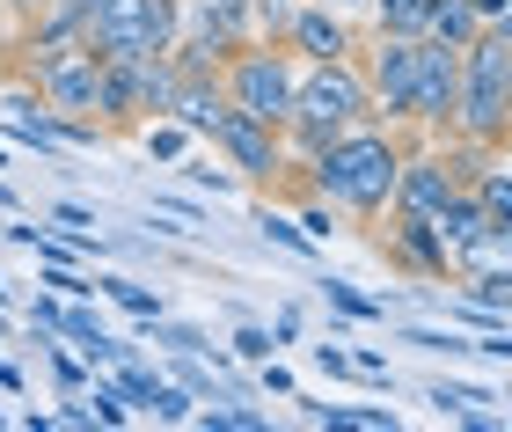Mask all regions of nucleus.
I'll return each mask as SVG.
<instances>
[{"label":"nucleus","instance_id":"obj_3","mask_svg":"<svg viewBox=\"0 0 512 432\" xmlns=\"http://www.w3.org/2000/svg\"><path fill=\"white\" fill-rule=\"evenodd\" d=\"M88 8V52L103 59H147V52H176V0H81Z\"/></svg>","mask_w":512,"mask_h":432},{"label":"nucleus","instance_id":"obj_38","mask_svg":"<svg viewBox=\"0 0 512 432\" xmlns=\"http://www.w3.org/2000/svg\"><path fill=\"white\" fill-rule=\"evenodd\" d=\"M505 8H512V0H476V15H483V30H491V22H498Z\"/></svg>","mask_w":512,"mask_h":432},{"label":"nucleus","instance_id":"obj_18","mask_svg":"<svg viewBox=\"0 0 512 432\" xmlns=\"http://www.w3.org/2000/svg\"><path fill=\"white\" fill-rule=\"evenodd\" d=\"M286 30H293V44H300V52H315V59H344V52H352V44H344V30H337V22L322 15V8L293 15Z\"/></svg>","mask_w":512,"mask_h":432},{"label":"nucleus","instance_id":"obj_5","mask_svg":"<svg viewBox=\"0 0 512 432\" xmlns=\"http://www.w3.org/2000/svg\"><path fill=\"white\" fill-rule=\"evenodd\" d=\"M374 103V88H366L344 59H315L308 81H293V118H322V125H352L359 110Z\"/></svg>","mask_w":512,"mask_h":432},{"label":"nucleus","instance_id":"obj_7","mask_svg":"<svg viewBox=\"0 0 512 432\" xmlns=\"http://www.w3.org/2000/svg\"><path fill=\"white\" fill-rule=\"evenodd\" d=\"M454 96H461V52L425 37L417 44V88H410V118L425 125H454Z\"/></svg>","mask_w":512,"mask_h":432},{"label":"nucleus","instance_id":"obj_33","mask_svg":"<svg viewBox=\"0 0 512 432\" xmlns=\"http://www.w3.org/2000/svg\"><path fill=\"white\" fill-rule=\"evenodd\" d=\"M235 359H271V330L264 323H242L235 330Z\"/></svg>","mask_w":512,"mask_h":432},{"label":"nucleus","instance_id":"obj_9","mask_svg":"<svg viewBox=\"0 0 512 432\" xmlns=\"http://www.w3.org/2000/svg\"><path fill=\"white\" fill-rule=\"evenodd\" d=\"M213 147L235 154V169H242V176H278V140H271V125H264V118H249V110H235V103H227V118H220V132H213Z\"/></svg>","mask_w":512,"mask_h":432},{"label":"nucleus","instance_id":"obj_35","mask_svg":"<svg viewBox=\"0 0 512 432\" xmlns=\"http://www.w3.org/2000/svg\"><path fill=\"white\" fill-rule=\"evenodd\" d=\"M52 220H59V227H74V235H96V213H88V206H74V198H59V206H52Z\"/></svg>","mask_w":512,"mask_h":432},{"label":"nucleus","instance_id":"obj_42","mask_svg":"<svg viewBox=\"0 0 512 432\" xmlns=\"http://www.w3.org/2000/svg\"><path fill=\"white\" fill-rule=\"evenodd\" d=\"M15 8H30V15H37V8H52V0H15Z\"/></svg>","mask_w":512,"mask_h":432},{"label":"nucleus","instance_id":"obj_27","mask_svg":"<svg viewBox=\"0 0 512 432\" xmlns=\"http://www.w3.org/2000/svg\"><path fill=\"white\" fill-rule=\"evenodd\" d=\"M37 286H52V293H66V301H81V293H96V279H81L66 257H44V279Z\"/></svg>","mask_w":512,"mask_h":432},{"label":"nucleus","instance_id":"obj_37","mask_svg":"<svg viewBox=\"0 0 512 432\" xmlns=\"http://www.w3.org/2000/svg\"><path fill=\"white\" fill-rule=\"evenodd\" d=\"M264 389H271V396H286V403H293V374H286V367H264Z\"/></svg>","mask_w":512,"mask_h":432},{"label":"nucleus","instance_id":"obj_39","mask_svg":"<svg viewBox=\"0 0 512 432\" xmlns=\"http://www.w3.org/2000/svg\"><path fill=\"white\" fill-rule=\"evenodd\" d=\"M0 389H22V367H15V359H0Z\"/></svg>","mask_w":512,"mask_h":432},{"label":"nucleus","instance_id":"obj_1","mask_svg":"<svg viewBox=\"0 0 512 432\" xmlns=\"http://www.w3.org/2000/svg\"><path fill=\"white\" fill-rule=\"evenodd\" d=\"M395 176H403V154H395L381 132H337V140L315 154V191L337 198V206H352V213H381L395 198Z\"/></svg>","mask_w":512,"mask_h":432},{"label":"nucleus","instance_id":"obj_14","mask_svg":"<svg viewBox=\"0 0 512 432\" xmlns=\"http://www.w3.org/2000/svg\"><path fill=\"white\" fill-rule=\"evenodd\" d=\"M454 257L469 264V279H491V286H512V235H505V227H483V235H476V242H461Z\"/></svg>","mask_w":512,"mask_h":432},{"label":"nucleus","instance_id":"obj_36","mask_svg":"<svg viewBox=\"0 0 512 432\" xmlns=\"http://www.w3.org/2000/svg\"><path fill=\"white\" fill-rule=\"evenodd\" d=\"M315 367H322V374H352V352H330V345H315Z\"/></svg>","mask_w":512,"mask_h":432},{"label":"nucleus","instance_id":"obj_22","mask_svg":"<svg viewBox=\"0 0 512 432\" xmlns=\"http://www.w3.org/2000/svg\"><path fill=\"white\" fill-rule=\"evenodd\" d=\"M205 432H264L271 418L264 411H249V403H213V411H191Z\"/></svg>","mask_w":512,"mask_h":432},{"label":"nucleus","instance_id":"obj_26","mask_svg":"<svg viewBox=\"0 0 512 432\" xmlns=\"http://www.w3.org/2000/svg\"><path fill=\"white\" fill-rule=\"evenodd\" d=\"M256 235H264V242H278V249H293V257H315V242H308V227H300V220L256 213Z\"/></svg>","mask_w":512,"mask_h":432},{"label":"nucleus","instance_id":"obj_8","mask_svg":"<svg viewBox=\"0 0 512 432\" xmlns=\"http://www.w3.org/2000/svg\"><path fill=\"white\" fill-rule=\"evenodd\" d=\"M249 15H256V0H198V8H191V30H183V44H191V52H205V59L242 52Z\"/></svg>","mask_w":512,"mask_h":432},{"label":"nucleus","instance_id":"obj_43","mask_svg":"<svg viewBox=\"0 0 512 432\" xmlns=\"http://www.w3.org/2000/svg\"><path fill=\"white\" fill-rule=\"evenodd\" d=\"M0 337H8V323H0Z\"/></svg>","mask_w":512,"mask_h":432},{"label":"nucleus","instance_id":"obj_11","mask_svg":"<svg viewBox=\"0 0 512 432\" xmlns=\"http://www.w3.org/2000/svg\"><path fill=\"white\" fill-rule=\"evenodd\" d=\"M454 191H461V184L447 176V162H439V154H425V162H403V176H395V198H388V206H395V213H425V220H432Z\"/></svg>","mask_w":512,"mask_h":432},{"label":"nucleus","instance_id":"obj_10","mask_svg":"<svg viewBox=\"0 0 512 432\" xmlns=\"http://www.w3.org/2000/svg\"><path fill=\"white\" fill-rule=\"evenodd\" d=\"M417 44L425 37H381L374 52V103L388 118H410V88H417Z\"/></svg>","mask_w":512,"mask_h":432},{"label":"nucleus","instance_id":"obj_20","mask_svg":"<svg viewBox=\"0 0 512 432\" xmlns=\"http://www.w3.org/2000/svg\"><path fill=\"white\" fill-rule=\"evenodd\" d=\"M110 389H118L125 403H132V411H147V403H154V389H161V381L147 374V367H139V359L125 352V359H110Z\"/></svg>","mask_w":512,"mask_h":432},{"label":"nucleus","instance_id":"obj_23","mask_svg":"<svg viewBox=\"0 0 512 432\" xmlns=\"http://www.w3.org/2000/svg\"><path fill=\"white\" fill-rule=\"evenodd\" d=\"M322 301H330L337 315H352V323H381L388 315V301H366V293H352L344 279H322Z\"/></svg>","mask_w":512,"mask_h":432},{"label":"nucleus","instance_id":"obj_6","mask_svg":"<svg viewBox=\"0 0 512 432\" xmlns=\"http://www.w3.org/2000/svg\"><path fill=\"white\" fill-rule=\"evenodd\" d=\"M235 110H249V118H264L278 132L293 118V66L278 52H242L235 59Z\"/></svg>","mask_w":512,"mask_h":432},{"label":"nucleus","instance_id":"obj_21","mask_svg":"<svg viewBox=\"0 0 512 432\" xmlns=\"http://www.w3.org/2000/svg\"><path fill=\"white\" fill-rule=\"evenodd\" d=\"M432 0H381V37H425Z\"/></svg>","mask_w":512,"mask_h":432},{"label":"nucleus","instance_id":"obj_31","mask_svg":"<svg viewBox=\"0 0 512 432\" xmlns=\"http://www.w3.org/2000/svg\"><path fill=\"white\" fill-rule=\"evenodd\" d=\"M88 418H96V425H125V418H132V403L110 389V381H96V389H88Z\"/></svg>","mask_w":512,"mask_h":432},{"label":"nucleus","instance_id":"obj_2","mask_svg":"<svg viewBox=\"0 0 512 432\" xmlns=\"http://www.w3.org/2000/svg\"><path fill=\"white\" fill-rule=\"evenodd\" d=\"M512 118V37L483 30L469 52H461V96H454V125L476 132V140H498Z\"/></svg>","mask_w":512,"mask_h":432},{"label":"nucleus","instance_id":"obj_41","mask_svg":"<svg viewBox=\"0 0 512 432\" xmlns=\"http://www.w3.org/2000/svg\"><path fill=\"white\" fill-rule=\"evenodd\" d=\"M491 30H498V37H512V8H505V15H498V22H491Z\"/></svg>","mask_w":512,"mask_h":432},{"label":"nucleus","instance_id":"obj_32","mask_svg":"<svg viewBox=\"0 0 512 432\" xmlns=\"http://www.w3.org/2000/svg\"><path fill=\"white\" fill-rule=\"evenodd\" d=\"M147 154H154V162H176V154H183V125H176V118L154 125V132H147Z\"/></svg>","mask_w":512,"mask_h":432},{"label":"nucleus","instance_id":"obj_17","mask_svg":"<svg viewBox=\"0 0 512 432\" xmlns=\"http://www.w3.org/2000/svg\"><path fill=\"white\" fill-rule=\"evenodd\" d=\"M300 418L308 425H344V432H395V411H374V403H359V411L352 403H300Z\"/></svg>","mask_w":512,"mask_h":432},{"label":"nucleus","instance_id":"obj_15","mask_svg":"<svg viewBox=\"0 0 512 432\" xmlns=\"http://www.w3.org/2000/svg\"><path fill=\"white\" fill-rule=\"evenodd\" d=\"M425 37L454 44V52H469V44L483 37V15H476V0H432V22H425Z\"/></svg>","mask_w":512,"mask_h":432},{"label":"nucleus","instance_id":"obj_29","mask_svg":"<svg viewBox=\"0 0 512 432\" xmlns=\"http://www.w3.org/2000/svg\"><path fill=\"white\" fill-rule=\"evenodd\" d=\"M44 352H52V381H59L66 396H81V389H88V359L66 352V345H44Z\"/></svg>","mask_w":512,"mask_h":432},{"label":"nucleus","instance_id":"obj_40","mask_svg":"<svg viewBox=\"0 0 512 432\" xmlns=\"http://www.w3.org/2000/svg\"><path fill=\"white\" fill-rule=\"evenodd\" d=\"M0 213H22V198H15L8 184H0Z\"/></svg>","mask_w":512,"mask_h":432},{"label":"nucleus","instance_id":"obj_4","mask_svg":"<svg viewBox=\"0 0 512 432\" xmlns=\"http://www.w3.org/2000/svg\"><path fill=\"white\" fill-rule=\"evenodd\" d=\"M37 88H44V110H59V118H88V110H103V52L66 44V52L37 59Z\"/></svg>","mask_w":512,"mask_h":432},{"label":"nucleus","instance_id":"obj_25","mask_svg":"<svg viewBox=\"0 0 512 432\" xmlns=\"http://www.w3.org/2000/svg\"><path fill=\"white\" fill-rule=\"evenodd\" d=\"M425 403H439V418H461L469 403H498V396H491V389H469V381H432Z\"/></svg>","mask_w":512,"mask_h":432},{"label":"nucleus","instance_id":"obj_13","mask_svg":"<svg viewBox=\"0 0 512 432\" xmlns=\"http://www.w3.org/2000/svg\"><path fill=\"white\" fill-rule=\"evenodd\" d=\"M395 220H403V227H395V249H403V257H410L417 271H432V279H439V271L454 264V249H447V235H439V227H432L425 213H395Z\"/></svg>","mask_w":512,"mask_h":432},{"label":"nucleus","instance_id":"obj_24","mask_svg":"<svg viewBox=\"0 0 512 432\" xmlns=\"http://www.w3.org/2000/svg\"><path fill=\"white\" fill-rule=\"evenodd\" d=\"M147 337H154L161 352H205V359H220L213 345H205V330H198V323H161V315H154V323H147Z\"/></svg>","mask_w":512,"mask_h":432},{"label":"nucleus","instance_id":"obj_28","mask_svg":"<svg viewBox=\"0 0 512 432\" xmlns=\"http://www.w3.org/2000/svg\"><path fill=\"white\" fill-rule=\"evenodd\" d=\"M191 389H183V381H161V389H154V403H147V418H169V425H183V418H191Z\"/></svg>","mask_w":512,"mask_h":432},{"label":"nucleus","instance_id":"obj_30","mask_svg":"<svg viewBox=\"0 0 512 432\" xmlns=\"http://www.w3.org/2000/svg\"><path fill=\"white\" fill-rule=\"evenodd\" d=\"M476 198H483V213H491V227H505V235H512V184H505V176H483Z\"/></svg>","mask_w":512,"mask_h":432},{"label":"nucleus","instance_id":"obj_12","mask_svg":"<svg viewBox=\"0 0 512 432\" xmlns=\"http://www.w3.org/2000/svg\"><path fill=\"white\" fill-rule=\"evenodd\" d=\"M169 118L183 132H198V140H213L220 118H227V96H220V81L213 74H183L176 81V103H169Z\"/></svg>","mask_w":512,"mask_h":432},{"label":"nucleus","instance_id":"obj_44","mask_svg":"<svg viewBox=\"0 0 512 432\" xmlns=\"http://www.w3.org/2000/svg\"><path fill=\"white\" fill-rule=\"evenodd\" d=\"M505 132H512V118H505Z\"/></svg>","mask_w":512,"mask_h":432},{"label":"nucleus","instance_id":"obj_19","mask_svg":"<svg viewBox=\"0 0 512 432\" xmlns=\"http://www.w3.org/2000/svg\"><path fill=\"white\" fill-rule=\"evenodd\" d=\"M96 293H110V301H118L125 315H139V323H154V315H161V293H147L139 279H118V271H103Z\"/></svg>","mask_w":512,"mask_h":432},{"label":"nucleus","instance_id":"obj_34","mask_svg":"<svg viewBox=\"0 0 512 432\" xmlns=\"http://www.w3.org/2000/svg\"><path fill=\"white\" fill-rule=\"evenodd\" d=\"M183 176H191L198 191H213V198H227V191H235V176H227V169H205V162H191Z\"/></svg>","mask_w":512,"mask_h":432},{"label":"nucleus","instance_id":"obj_16","mask_svg":"<svg viewBox=\"0 0 512 432\" xmlns=\"http://www.w3.org/2000/svg\"><path fill=\"white\" fill-rule=\"evenodd\" d=\"M432 227L447 235V249H461V242H476L483 227H491V213H483V198H476V191H454L447 206L432 213Z\"/></svg>","mask_w":512,"mask_h":432}]
</instances>
